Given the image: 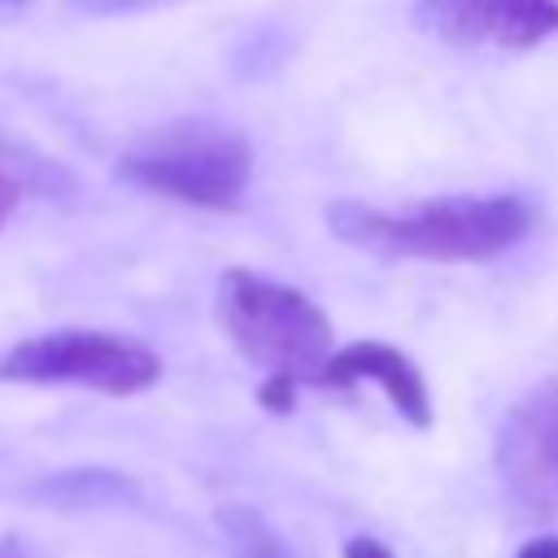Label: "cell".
I'll return each mask as SVG.
<instances>
[{"mask_svg":"<svg viewBox=\"0 0 558 558\" xmlns=\"http://www.w3.org/2000/svg\"><path fill=\"white\" fill-rule=\"evenodd\" d=\"M327 227L379 257H418V262H493L510 253L527 227L532 205L510 192L493 196H440L427 205H410L405 214H388L357 201L327 205Z\"/></svg>","mask_w":558,"mask_h":558,"instance_id":"1","label":"cell"},{"mask_svg":"<svg viewBox=\"0 0 558 558\" xmlns=\"http://www.w3.org/2000/svg\"><path fill=\"white\" fill-rule=\"evenodd\" d=\"M214 314L222 336L240 349V357L262 366L266 379H292L296 388L318 384L336 353L331 318L301 288L244 266L222 270Z\"/></svg>","mask_w":558,"mask_h":558,"instance_id":"2","label":"cell"},{"mask_svg":"<svg viewBox=\"0 0 558 558\" xmlns=\"http://www.w3.org/2000/svg\"><path fill=\"white\" fill-rule=\"evenodd\" d=\"M118 174L179 205L235 209L253 174V148L244 131L218 118H174L144 131L122 153Z\"/></svg>","mask_w":558,"mask_h":558,"instance_id":"3","label":"cell"},{"mask_svg":"<svg viewBox=\"0 0 558 558\" xmlns=\"http://www.w3.org/2000/svg\"><path fill=\"white\" fill-rule=\"evenodd\" d=\"M0 379L4 384H74L105 397H135L161 379V357L131 336L61 327L4 349Z\"/></svg>","mask_w":558,"mask_h":558,"instance_id":"4","label":"cell"},{"mask_svg":"<svg viewBox=\"0 0 558 558\" xmlns=\"http://www.w3.org/2000/svg\"><path fill=\"white\" fill-rule=\"evenodd\" d=\"M414 26L453 48L527 52L558 31V0H414Z\"/></svg>","mask_w":558,"mask_h":558,"instance_id":"5","label":"cell"},{"mask_svg":"<svg viewBox=\"0 0 558 558\" xmlns=\"http://www.w3.org/2000/svg\"><path fill=\"white\" fill-rule=\"evenodd\" d=\"M353 384H375L410 427H432L427 379L414 366V357L401 353L397 344H388V340H353V344L336 349L327 371L318 375V388H353Z\"/></svg>","mask_w":558,"mask_h":558,"instance_id":"6","label":"cell"},{"mask_svg":"<svg viewBox=\"0 0 558 558\" xmlns=\"http://www.w3.org/2000/svg\"><path fill=\"white\" fill-rule=\"evenodd\" d=\"M497 462L519 493L549 501L558 488V379L514 405L497 440Z\"/></svg>","mask_w":558,"mask_h":558,"instance_id":"7","label":"cell"},{"mask_svg":"<svg viewBox=\"0 0 558 558\" xmlns=\"http://www.w3.org/2000/svg\"><path fill=\"white\" fill-rule=\"evenodd\" d=\"M218 532H222V545L231 549V558H292L288 541L244 501H231V506H218L214 514Z\"/></svg>","mask_w":558,"mask_h":558,"instance_id":"8","label":"cell"},{"mask_svg":"<svg viewBox=\"0 0 558 558\" xmlns=\"http://www.w3.org/2000/svg\"><path fill=\"white\" fill-rule=\"evenodd\" d=\"M170 4H183V0H74V9L78 13H92V17H126V13L170 9Z\"/></svg>","mask_w":558,"mask_h":558,"instance_id":"9","label":"cell"},{"mask_svg":"<svg viewBox=\"0 0 558 558\" xmlns=\"http://www.w3.org/2000/svg\"><path fill=\"white\" fill-rule=\"evenodd\" d=\"M257 401H262L266 410H275V414H288L292 401H296V384H292V379H266V384L257 388Z\"/></svg>","mask_w":558,"mask_h":558,"instance_id":"10","label":"cell"},{"mask_svg":"<svg viewBox=\"0 0 558 558\" xmlns=\"http://www.w3.org/2000/svg\"><path fill=\"white\" fill-rule=\"evenodd\" d=\"M344 558H392V549L375 536H353V541H344Z\"/></svg>","mask_w":558,"mask_h":558,"instance_id":"11","label":"cell"},{"mask_svg":"<svg viewBox=\"0 0 558 558\" xmlns=\"http://www.w3.org/2000/svg\"><path fill=\"white\" fill-rule=\"evenodd\" d=\"M0 558H48L35 541H26V536H0Z\"/></svg>","mask_w":558,"mask_h":558,"instance_id":"12","label":"cell"},{"mask_svg":"<svg viewBox=\"0 0 558 558\" xmlns=\"http://www.w3.org/2000/svg\"><path fill=\"white\" fill-rule=\"evenodd\" d=\"M13 209H17V183L0 170V231H4V222L13 218Z\"/></svg>","mask_w":558,"mask_h":558,"instance_id":"13","label":"cell"},{"mask_svg":"<svg viewBox=\"0 0 558 558\" xmlns=\"http://www.w3.org/2000/svg\"><path fill=\"white\" fill-rule=\"evenodd\" d=\"M514 558H558V536H536V541H527Z\"/></svg>","mask_w":558,"mask_h":558,"instance_id":"14","label":"cell"},{"mask_svg":"<svg viewBox=\"0 0 558 558\" xmlns=\"http://www.w3.org/2000/svg\"><path fill=\"white\" fill-rule=\"evenodd\" d=\"M26 4H35V0H0V13H17V9H26Z\"/></svg>","mask_w":558,"mask_h":558,"instance_id":"15","label":"cell"}]
</instances>
